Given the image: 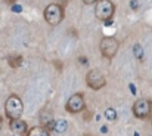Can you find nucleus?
Returning <instances> with one entry per match:
<instances>
[{
  "label": "nucleus",
  "mask_w": 152,
  "mask_h": 136,
  "mask_svg": "<svg viewBox=\"0 0 152 136\" xmlns=\"http://www.w3.org/2000/svg\"><path fill=\"white\" fill-rule=\"evenodd\" d=\"M4 112L10 120H16L21 118L22 112H24V104L21 101V98L18 95H10L6 102H4Z\"/></svg>",
  "instance_id": "nucleus-1"
},
{
  "label": "nucleus",
  "mask_w": 152,
  "mask_h": 136,
  "mask_svg": "<svg viewBox=\"0 0 152 136\" xmlns=\"http://www.w3.org/2000/svg\"><path fill=\"white\" fill-rule=\"evenodd\" d=\"M45 19L49 25H58L64 19V7L62 4L52 3L45 9Z\"/></svg>",
  "instance_id": "nucleus-2"
},
{
  "label": "nucleus",
  "mask_w": 152,
  "mask_h": 136,
  "mask_svg": "<svg viewBox=\"0 0 152 136\" xmlns=\"http://www.w3.org/2000/svg\"><path fill=\"white\" fill-rule=\"evenodd\" d=\"M115 12V6L111 0H98L96 7H95V15L101 21H108L112 18Z\"/></svg>",
  "instance_id": "nucleus-3"
},
{
  "label": "nucleus",
  "mask_w": 152,
  "mask_h": 136,
  "mask_svg": "<svg viewBox=\"0 0 152 136\" xmlns=\"http://www.w3.org/2000/svg\"><path fill=\"white\" fill-rule=\"evenodd\" d=\"M133 114L139 120H146L152 114V102L149 99H137L133 104Z\"/></svg>",
  "instance_id": "nucleus-4"
},
{
  "label": "nucleus",
  "mask_w": 152,
  "mask_h": 136,
  "mask_svg": "<svg viewBox=\"0 0 152 136\" xmlns=\"http://www.w3.org/2000/svg\"><path fill=\"white\" fill-rule=\"evenodd\" d=\"M118 47H120V43L115 37H103L101 40V52L103 58L106 59H112L117 55Z\"/></svg>",
  "instance_id": "nucleus-5"
},
{
  "label": "nucleus",
  "mask_w": 152,
  "mask_h": 136,
  "mask_svg": "<svg viewBox=\"0 0 152 136\" xmlns=\"http://www.w3.org/2000/svg\"><path fill=\"white\" fill-rule=\"evenodd\" d=\"M65 108H66V111L71 112V114H77V112H81L83 110H86L84 95H83V93H74V95L66 101Z\"/></svg>",
  "instance_id": "nucleus-6"
},
{
  "label": "nucleus",
  "mask_w": 152,
  "mask_h": 136,
  "mask_svg": "<svg viewBox=\"0 0 152 136\" xmlns=\"http://www.w3.org/2000/svg\"><path fill=\"white\" fill-rule=\"evenodd\" d=\"M86 83L90 89L93 90H99L102 87H105L106 85V80H105V76L102 74L99 70H90L86 76Z\"/></svg>",
  "instance_id": "nucleus-7"
},
{
  "label": "nucleus",
  "mask_w": 152,
  "mask_h": 136,
  "mask_svg": "<svg viewBox=\"0 0 152 136\" xmlns=\"http://www.w3.org/2000/svg\"><path fill=\"white\" fill-rule=\"evenodd\" d=\"M9 129H10L13 133H16V135H19V136H27L28 135V126H27V123H25L24 120H21V118L10 120V123H9Z\"/></svg>",
  "instance_id": "nucleus-8"
},
{
  "label": "nucleus",
  "mask_w": 152,
  "mask_h": 136,
  "mask_svg": "<svg viewBox=\"0 0 152 136\" xmlns=\"http://www.w3.org/2000/svg\"><path fill=\"white\" fill-rule=\"evenodd\" d=\"M40 123H42V126L46 127L48 130L53 129V126H55L53 114H52V112H48V111H43V112L40 114Z\"/></svg>",
  "instance_id": "nucleus-9"
},
{
  "label": "nucleus",
  "mask_w": 152,
  "mask_h": 136,
  "mask_svg": "<svg viewBox=\"0 0 152 136\" xmlns=\"http://www.w3.org/2000/svg\"><path fill=\"white\" fill-rule=\"evenodd\" d=\"M27 136H50V132L43 126H37V127H33Z\"/></svg>",
  "instance_id": "nucleus-10"
},
{
  "label": "nucleus",
  "mask_w": 152,
  "mask_h": 136,
  "mask_svg": "<svg viewBox=\"0 0 152 136\" xmlns=\"http://www.w3.org/2000/svg\"><path fill=\"white\" fill-rule=\"evenodd\" d=\"M7 62H9V65H10L12 68H18V67H21V64H22V56H21V55H10V56L7 58Z\"/></svg>",
  "instance_id": "nucleus-11"
},
{
  "label": "nucleus",
  "mask_w": 152,
  "mask_h": 136,
  "mask_svg": "<svg viewBox=\"0 0 152 136\" xmlns=\"http://www.w3.org/2000/svg\"><path fill=\"white\" fill-rule=\"evenodd\" d=\"M53 129H55L58 133H62V132H65V130H66V121H65V120L55 121V126H53Z\"/></svg>",
  "instance_id": "nucleus-12"
},
{
  "label": "nucleus",
  "mask_w": 152,
  "mask_h": 136,
  "mask_svg": "<svg viewBox=\"0 0 152 136\" xmlns=\"http://www.w3.org/2000/svg\"><path fill=\"white\" fill-rule=\"evenodd\" d=\"M105 117H106L108 120L114 121V120L117 118V112H115V110H112V108H108V110L105 111Z\"/></svg>",
  "instance_id": "nucleus-13"
},
{
  "label": "nucleus",
  "mask_w": 152,
  "mask_h": 136,
  "mask_svg": "<svg viewBox=\"0 0 152 136\" xmlns=\"http://www.w3.org/2000/svg\"><path fill=\"white\" fill-rule=\"evenodd\" d=\"M98 0H83V3H86V4H93V3H96Z\"/></svg>",
  "instance_id": "nucleus-14"
},
{
  "label": "nucleus",
  "mask_w": 152,
  "mask_h": 136,
  "mask_svg": "<svg viewBox=\"0 0 152 136\" xmlns=\"http://www.w3.org/2000/svg\"><path fill=\"white\" fill-rule=\"evenodd\" d=\"M3 1H4L6 4H13V3H15V0H3Z\"/></svg>",
  "instance_id": "nucleus-15"
},
{
  "label": "nucleus",
  "mask_w": 152,
  "mask_h": 136,
  "mask_svg": "<svg viewBox=\"0 0 152 136\" xmlns=\"http://www.w3.org/2000/svg\"><path fill=\"white\" fill-rule=\"evenodd\" d=\"M1 123H3V118L0 117V127H1Z\"/></svg>",
  "instance_id": "nucleus-16"
},
{
  "label": "nucleus",
  "mask_w": 152,
  "mask_h": 136,
  "mask_svg": "<svg viewBox=\"0 0 152 136\" xmlns=\"http://www.w3.org/2000/svg\"><path fill=\"white\" fill-rule=\"evenodd\" d=\"M84 136H92V135H84Z\"/></svg>",
  "instance_id": "nucleus-17"
}]
</instances>
